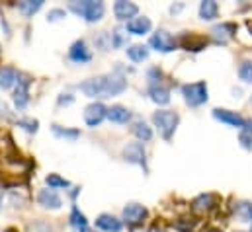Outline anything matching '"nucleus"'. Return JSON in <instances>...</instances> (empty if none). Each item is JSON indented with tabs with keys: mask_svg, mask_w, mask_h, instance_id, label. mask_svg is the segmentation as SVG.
<instances>
[{
	"mask_svg": "<svg viewBox=\"0 0 252 232\" xmlns=\"http://www.w3.org/2000/svg\"><path fill=\"white\" fill-rule=\"evenodd\" d=\"M68 58H70L72 62H78V64H84V62H88V60L92 58V53H90V49H88V45H86L84 39H78V41H74V43L70 45V49H68Z\"/></svg>",
	"mask_w": 252,
	"mask_h": 232,
	"instance_id": "obj_13",
	"label": "nucleus"
},
{
	"mask_svg": "<svg viewBox=\"0 0 252 232\" xmlns=\"http://www.w3.org/2000/svg\"><path fill=\"white\" fill-rule=\"evenodd\" d=\"M127 88V78L118 70H114L112 74H106V98L112 96H120L122 92H126Z\"/></svg>",
	"mask_w": 252,
	"mask_h": 232,
	"instance_id": "obj_8",
	"label": "nucleus"
},
{
	"mask_svg": "<svg viewBox=\"0 0 252 232\" xmlns=\"http://www.w3.org/2000/svg\"><path fill=\"white\" fill-rule=\"evenodd\" d=\"M106 117H108V108L100 102H94L84 110V121L88 127H98Z\"/></svg>",
	"mask_w": 252,
	"mask_h": 232,
	"instance_id": "obj_9",
	"label": "nucleus"
},
{
	"mask_svg": "<svg viewBox=\"0 0 252 232\" xmlns=\"http://www.w3.org/2000/svg\"><path fill=\"white\" fill-rule=\"evenodd\" d=\"M153 123L155 127L158 129V135L164 139V141H170L178 123H180V116L172 110H158L153 114Z\"/></svg>",
	"mask_w": 252,
	"mask_h": 232,
	"instance_id": "obj_2",
	"label": "nucleus"
},
{
	"mask_svg": "<svg viewBox=\"0 0 252 232\" xmlns=\"http://www.w3.org/2000/svg\"><path fill=\"white\" fill-rule=\"evenodd\" d=\"M207 232H221V231H215V229H211V231H207Z\"/></svg>",
	"mask_w": 252,
	"mask_h": 232,
	"instance_id": "obj_41",
	"label": "nucleus"
},
{
	"mask_svg": "<svg viewBox=\"0 0 252 232\" xmlns=\"http://www.w3.org/2000/svg\"><path fill=\"white\" fill-rule=\"evenodd\" d=\"M239 78H241L243 82L252 84V60L241 62V66H239Z\"/></svg>",
	"mask_w": 252,
	"mask_h": 232,
	"instance_id": "obj_32",
	"label": "nucleus"
},
{
	"mask_svg": "<svg viewBox=\"0 0 252 232\" xmlns=\"http://www.w3.org/2000/svg\"><path fill=\"white\" fill-rule=\"evenodd\" d=\"M43 6V0H24L18 4V10L24 14V16H33L35 12H39V8Z\"/></svg>",
	"mask_w": 252,
	"mask_h": 232,
	"instance_id": "obj_26",
	"label": "nucleus"
},
{
	"mask_svg": "<svg viewBox=\"0 0 252 232\" xmlns=\"http://www.w3.org/2000/svg\"><path fill=\"white\" fill-rule=\"evenodd\" d=\"M147 215H149L147 207H143L139 203H129L124 207V221L127 225H141L147 219Z\"/></svg>",
	"mask_w": 252,
	"mask_h": 232,
	"instance_id": "obj_10",
	"label": "nucleus"
},
{
	"mask_svg": "<svg viewBox=\"0 0 252 232\" xmlns=\"http://www.w3.org/2000/svg\"><path fill=\"white\" fill-rule=\"evenodd\" d=\"M96 227L104 232H120L124 225H122V221H120L118 217L104 213V215H100V217L96 219Z\"/></svg>",
	"mask_w": 252,
	"mask_h": 232,
	"instance_id": "obj_19",
	"label": "nucleus"
},
{
	"mask_svg": "<svg viewBox=\"0 0 252 232\" xmlns=\"http://www.w3.org/2000/svg\"><path fill=\"white\" fill-rule=\"evenodd\" d=\"M0 205H2V189H0Z\"/></svg>",
	"mask_w": 252,
	"mask_h": 232,
	"instance_id": "obj_40",
	"label": "nucleus"
},
{
	"mask_svg": "<svg viewBox=\"0 0 252 232\" xmlns=\"http://www.w3.org/2000/svg\"><path fill=\"white\" fill-rule=\"evenodd\" d=\"M217 203H219L217 195H213V193H201V195H197V197L191 201V207H193V211H197V213H205V211L215 209Z\"/></svg>",
	"mask_w": 252,
	"mask_h": 232,
	"instance_id": "obj_17",
	"label": "nucleus"
},
{
	"mask_svg": "<svg viewBox=\"0 0 252 232\" xmlns=\"http://www.w3.org/2000/svg\"><path fill=\"white\" fill-rule=\"evenodd\" d=\"M80 90L88 98H106V76H94L80 84Z\"/></svg>",
	"mask_w": 252,
	"mask_h": 232,
	"instance_id": "obj_7",
	"label": "nucleus"
},
{
	"mask_svg": "<svg viewBox=\"0 0 252 232\" xmlns=\"http://www.w3.org/2000/svg\"><path fill=\"white\" fill-rule=\"evenodd\" d=\"M205 45H207V39H203V37H193V35L184 37V47L188 51H201Z\"/></svg>",
	"mask_w": 252,
	"mask_h": 232,
	"instance_id": "obj_30",
	"label": "nucleus"
},
{
	"mask_svg": "<svg viewBox=\"0 0 252 232\" xmlns=\"http://www.w3.org/2000/svg\"><path fill=\"white\" fill-rule=\"evenodd\" d=\"M68 10L80 18H84L88 24H94V22H100L104 18L106 6L100 0H80V2L72 0V2H68Z\"/></svg>",
	"mask_w": 252,
	"mask_h": 232,
	"instance_id": "obj_1",
	"label": "nucleus"
},
{
	"mask_svg": "<svg viewBox=\"0 0 252 232\" xmlns=\"http://www.w3.org/2000/svg\"><path fill=\"white\" fill-rule=\"evenodd\" d=\"M251 232H252V231H251Z\"/></svg>",
	"mask_w": 252,
	"mask_h": 232,
	"instance_id": "obj_43",
	"label": "nucleus"
},
{
	"mask_svg": "<svg viewBox=\"0 0 252 232\" xmlns=\"http://www.w3.org/2000/svg\"><path fill=\"white\" fill-rule=\"evenodd\" d=\"M195 225H197L195 219H178L174 227H176V231H180V232H191L195 229Z\"/></svg>",
	"mask_w": 252,
	"mask_h": 232,
	"instance_id": "obj_34",
	"label": "nucleus"
},
{
	"mask_svg": "<svg viewBox=\"0 0 252 232\" xmlns=\"http://www.w3.org/2000/svg\"><path fill=\"white\" fill-rule=\"evenodd\" d=\"M149 96L158 106H166L170 102V90L162 82H151L149 84Z\"/></svg>",
	"mask_w": 252,
	"mask_h": 232,
	"instance_id": "obj_15",
	"label": "nucleus"
},
{
	"mask_svg": "<svg viewBox=\"0 0 252 232\" xmlns=\"http://www.w3.org/2000/svg\"><path fill=\"white\" fill-rule=\"evenodd\" d=\"M219 14V6L215 0H203L199 4V18L201 20H215Z\"/></svg>",
	"mask_w": 252,
	"mask_h": 232,
	"instance_id": "obj_23",
	"label": "nucleus"
},
{
	"mask_svg": "<svg viewBox=\"0 0 252 232\" xmlns=\"http://www.w3.org/2000/svg\"><path fill=\"white\" fill-rule=\"evenodd\" d=\"M30 84H32L30 76H26V74L18 76V82H16V88H14V96H12L14 106L18 110H24L30 104Z\"/></svg>",
	"mask_w": 252,
	"mask_h": 232,
	"instance_id": "obj_6",
	"label": "nucleus"
},
{
	"mask_svg": "<svg viewBox=\"0 0 252 232\" xmlns=\"http://www.w3.org/2000/svg\"><path fill=\"white\" fill-rule=\"evenodd\" d=\"M16 123H18V127H22V129H24V131H28V133H37V127H39V123H37L35 119H32V117L18 119Z\"/></svg>",
	"mask_w": 252,
	"mask_h": 232,
	"instance_id": "obj_33",
	"label": "nucleus"
},
{
	"mask_svg": "<svg viewBox=\"0 0 252 232\" xmlns=\"http://www.w3.org/2000/svg\"><path fill=\"white\" fill-rule=\"evenodd\" d=\"M68 223H70V227H72L74 231H80V229H86V227H88L86 215H84V213H80V209H78V207H72L70 217H68Z\"/></svg>",
	"mask_w": 252,
	"mask_h": 232,
	"instance_id": "obj_25",
	"label": "nucleus"
},
{
	"mask_svg": "<svg viewBox=\"0 0 252 232\" xmlns=\"http://www.w3.org/2000/svg\"><path fill=\"white\" fill-rule=\"evenodd\" d=\"M45 181H47V185H49L51 189H64V187H70V181L57 174H49L45 177Z\"/></svg>",
	"mask_w": 252,
	"mask_h": 232,
	"instance_id": "obj_31",
	"label": "nucleus"
},
{
	"mask_svg": "<svg viewBox=\"0 0 252 232\" xmlns=\"http://www.w3.org/2000/svg\"><path fill=\"white\" fill-rule=\"evenodd\" d=\"M180 10H182V4H178V6H172V8H170V12H172V14H174V12H180Z\"/></svg>",
	"mask_w": 252,
	"mask_h": 232,
	"instance_id": "obj_38",
	"label": "nucleus"
},
{
	"mask_svg": "<svg viewBox=\"0 0 252 232\" xmlns=\"http://www.w3.org/2000/svg\"><path fill=\"white\" fill-rule=\"evenodd\" d=\"M114 14L120 22H129L133 18H137L139 14V6L133 4V2H126V0H118L114 4Z\"/></svg>",
	"mask_w": 252,
	"mask_h": 232,
	"instance_id": "obj_14",
	"label": "nucleus"
},
{
	"mask_svg": "<svg viewBox=\"0 0 252 232\" xmlns=\"http://www.w3.org/2000/svg\"><path fill=\"white\" fill-rule=\"evenodd\" d=\"M127 57L131 58L133 62H143L149 58V49L145 45H131L127 49Z\"/></svg>",
	"mask_w": 252,
	"mask_h": 232,
	"instance_id": "obj_27",
	"label": "nucleus"
},
{
	"mask_svg": "<svg viewBox=\"0 0 252 232\" xmlns=\"http://www.w3.org/2000/svg\"><path fill=\"white\" fill-rule=\"evenodd\" d=\"M18 76H20V72L14 66H2L0 68V88L2 90H8V88L16 86Z\"/></svg>",
	"mask_w": 252,
	"mask_h": 232,
	"instance_id": "obj_21",
	"label": "nucleus"
},
{
	"mask_svg": "<svg viewBox=\"0 0 252 232\" xmlns=\"http://www.w3.org/2000/svg\"><path fill=\"white\" fill-rule=\"evenodd\" d=\"M37 203H39L43 209H53V211L61 209V205H63L59 193H57L55 189H51V187L41 189V191L37 193Z\"/></svg>",
	"mask_w": 252,
	"mask_h": 232,
	"instance_id": "obj_12",
	"label": "nucleus"
},
{
	"mask_svg": "<svg viewBox=\"0 0 252 232\" xmlns=\"http://www.w3.org/2000/svg\"><path fill=\"white\" fill-rule=\"evenodd\" d=\"M151 28H153V24H151V20L147 16H137V18L127 22L126 31H129L131 35H145V33L151 31Z\"/></svg>",
	"mask_w": 252,
	"mask_h": 232,
	"instance_id": "obj_16",
	"label": "nucleus"
},
{
	"mask_svg": "<svg viewBox=\"0 0 252 232\" xmlns=\"http://www.w3.org/2000/svg\"><path fill=\"white\" fill-rule=\"evenodd\" d=\"M131 133L139 139V143H149L153 139V129L145 121H135L131 125Z\"/></svg>",
	"mask_w": 252,
	"mask_h": 232,
	"instance_id": "obj_22",
	"label": "nucleus"
},
{
	"mask_svg": "<svg viewBox=\"0 0 252 232\" xmlns=\"http://www.w3.org/2000/svg\"><path fill=\"white\" fill-rule=\"evenodd\" d=\"M211 33H213V39L217 41V43H227L235 33H237V26L235 24H219V26H215L213 29H211Z\"/></svg>",
	"mask_w": 252,
	"mask_h": 232,
	"instance_id": "obj_18",
	"label": "nucleus"
},
{
	"mask_svg": "<svg viewBox=\"0 0 252 232\" xmlns=\"http://www.w3.org/2000/svg\"><path fill=\"white\" fill-rule=\"evenodd\" d=\"M124 160L129 162V164H137V166H141L145 172H149V166H147V152H145L143 143H129L127 146H124Z\"/></svg>",
	"mask_w": 252,
	"mask_h": 232,
	"instance_id": "obj_4",
	"label": "nucleus"
},
{
	"mask_svg": "<svg viewBox=\"0 0 252 232\" xmlns=\"http://www.w3.org/2000/svg\"><path fill=\"white\" fill-rule=\"evenodd\" d=\"M51 129H53V135H55V137H59V139L76 141V139L80 137V133H78L76 129H64V127H61V125H53Z\"/></svg>",
	"mask_w": 252,
	"mask_h": 232,
	"instance_id": "obj_29",
	"label": "nucleus"
},
{
	"mask_svg": "<svg viewBox=\"0 0 252 232\" xmlns=\"http://www.w3.org/2000/svg\"><path fill=\"white\" fill-rule=\"evenodd\" d=\"M61 18H64L63 8H53V10L47 14V20H49V22H55V20H61Z\"/></svg>",
	"mask_w": 252,
	"mask_h": 232,
	"instance_id": "obj_36",
	"label": "nucleus"
},
{
	"mask_svg": "<svg viewBox=\"0 0 252 232\" xmlns=\"http://www.w3.org/2000/svg\"><path fill=\"white\" fill-rule=\"evenodd\" d=\"M233 211H235V215L241 221L252 223V203H249V201H237L235 207H233Z\"/></svg>",
	"mask_w": 252,
	"mask_h": 232,
	"instance_id": "obj_24",
	"label": "nucleus"
},
{
	"mask_svg": "<svg viewBox=\"0 0 252 232\" xmlns=\"http://www.w3.org/2000/svg\"><path fill=\"white\" fill-rule=\"evenodd\" d=\"M74 232H94V231H92V229H88V227H86V229H80V231H74Z\"/></svg>",
	"mask_w": 252,
	"mask_h": 232,
	"instance_id": "obj_39",
	"label": "nucleus"
},
{
	"mask_svg": "<svg viewBox=\"0 0 252 232\" xmlns=\"http://www.w3.org/2000/svg\"><path fill=\"white\" fill-rule=\"evenodd\" d=\"M213 117H215L217 121H221V123H225V125H231V127H237V129H243V127H245V123H247V119L241 116L239 112L221 110V108L213 110Z\"/></svg>",
	"mask_w": 252,
	"mask_h": 232,
	"instance_id": "obj_11",
	"label": "nucleus"
},
{
	"mask_svg": "<svg viewBox=\"0 0 252 232\" xmlns=\"http://www.w3.org/2000/svg\"><path fill=\"white\" fill-rule=\"evenodd\" d=\"M131 117L133 114L127 110L126 106H112V108H108V119L112 121V123H118V125H127L129 121H131Z\"/></svg>",
	"mask_w": 252,
	"mask_h": 232,
	"instance_id": "obj_20",
	"label": "nucleus"
},
{
	"mask_svg": "<svg viewBox=\"0 0 252 232\" xmlns=\"http://www.w3.org/2000/svg\"><path fill=\"white\" fill-rule=\"evenodd\" d=\"M149 45H151L155 51H158V53H170V51L176 49V39H174L172 33H168L166 29H158V31H155V33L151 35Z\"/></svg>",
	"mask_w": 252,
	"mask_h": 232,
	"instance_id": "obj_5",
	"label": "nucleus"
},
{
	"mask_svg": "<svg viewBox=\"0 0 252 232\" xmlns=\"http://www.w3.org/2000/svg\"><path fill=\"white\" fill-rule=\"evenodd\" d=\"M59 104H61V106H63V104H72V96H70V94H66V98H61V100H59Z\"/></svg>",
	"mask_w": 252,
	"mask_h": 232,
	"instance_id": "obj_37",
	"label": "nucleus"
},
{
	"mask_svg": "<svg viewBox=\"0 0 252 232\" xmlns=\"http://www.w3.org/2000/svg\"><path fill=\"white\" fill-rule=\"evenodd\" d=\"M126 43V35L120 31V29H116L114 33H112V47H122Z\"/></svg>",
	"mask_w": 252,
	"mask_h": 232,
	"instance_id": "obj_35",
	"label": "nucleus"
},
{
	"mask_svg": "<svg viewBox=\"0 0 252 232\" xmlns=\"http://www.w3.org/2000/svg\"><path fill=\"white\" fill-rule=\"evenodd\" d=\"M182 96H184V102L188 104L189 108H199L207 102V84L205 80H199V82H191V84H184L182 86Z\"/></svg>",
	"mask_w": 252,
	"mask_h": 232,
	"instance_id": "obj_3",
	"label": "nucleus"
},
{
	"mask_svg": "<svg viewBox=\"0 0 252 232\" xmlns=\"http://www.w3.org/2000/svg\"><path fill=\"white\" fill-rule=\"evenodd\" d=\"M0 53H2V47H0Z\"/></svg>",
	"mask_w": 252,
	"mask_h": 232,
	"instance_id": "obj_42",
	"label": "nucleus"
},
{
	"mask_svg": "<svg viewBox=\"0 0 252 232\" xmlns=\"http://www.w3.org/2000/svg\"><path fill=\"white\" fill-rule=\"evenodd\" d=\"M239 143H241L243 148L252 150V121H247L245 127L241 129V133H239Z\"/></svg>",
	"mask_w": 252,
	"mask_h": 232,
	"instance_id": "obj_28",
	"label": "nucleus"
}]
</instances>
